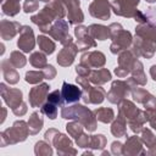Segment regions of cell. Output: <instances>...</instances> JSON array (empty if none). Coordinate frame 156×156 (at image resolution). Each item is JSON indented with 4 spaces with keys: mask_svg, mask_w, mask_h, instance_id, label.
<instances>
[{
    "mask_svg": "<svg viewBox=\"0 0 156 156\" xmlns=\"http://www.w3.org/2000/svg\"><path fill=\"white\" fill-rule=\"evenodd\" d=\"M65 16H66L65 6L57 0H51L37 15H33L30 17V21L39 27V30L41 33H48L50 26L56 20H61Z\"/></svg>",
    "mask_w": 156,
    "mask_h": 156,
    "instance_id": "6da1fadb",
    "label": "cell"
},
{
    "mask_svg": "<svg viewBox=\"0 0 156 156\" xmlns=\"http://www.w3.org/2000/svg\"><path fill=\"white\" fill-rule=\"evenodd\" d=\"M61 117L82 123L88 132H95L98 128V119L94 111L78 102L72 105H63L61 108Z\"/></svg>",
    "mask_w": 156,
    "mask_h": 156,
    "instance_id": "7a4b0ae2",
    "label": "cell"
},
{
    "mask_svg": "<svg viewBox=\"0 0 156 156\" xmlns=\"http://www.w3.org/2000/svg\"><path fill=\"white\" fill-rule=\"evenodd\" d=\"M29 134L30 133H29L28 122H26L23 119H18V121L13 122L12 127L1 132V134H0V139H1L0 145L2 147H5L7 145H15V144L22 143L28 138Z\"/></svg>",
    "mask_w": 156,
    "mask_h": 156,
    "instance_id": "3957f363",
    "label": "cell"
},
{
    "mask_svg": "<svg viewBox=\"0 0 156 156\" xmlns=\"http://www.w3.org/2000/svg\"><path fill=\"white\" fill-rule=\"evenodd\" d=\"M76 82L83 91L82 100L84 101V104L99 105L105 100L106 91L101 85H91V83L89 82L88 78H84V77H80V76H77Z\"/></svg>",
    "mask_w": 156,
    "mask_h": 156,
    "instance_id": "277c9868",
    "label": "cell"
},
{
    "mask_svg": "<svg viewBox=\"0 0 156 156\" xmlns=\"http://www.w3.org/2000/svg\"><path fill=\"white\" fill-rule=\"evenodd\" d=\"M132 88H133V85L130 84V82L128 79L127 80H122V79L113 80L111 83L110 90L106 93V98H107L108 102L117 105L123 99L128 98V95L132 91Z\"/></svg>",
    "mask_w": 156,
    "mask_h": 156,
    "instance_id": "5b68a950",
    "label": "cell"
},
{
    "mask_svg": "<svg viewBox=\"0 0 156 156\" xmlns=\"http://www.w3.org/2000/svg\"><path fill=\"white\" fill-rule=\"evenodd\" d=\"M68 22L63 18L61 20H56L49 28L48 33L49 37H51L52 39H55L56 41H58L60 44L62 45H66V44H69L73 41V38L72 35L68 33Z\"/></svg>",
    "mask_w": 156,
    "mask_h": 156,
    "instance_id": "8992f818",
    "label": "cell"
},
{
    "mask_svg": "<svg viewBox=\"0 0 156 156\" xmlns=\"http://www.w3.org/2000/svg\"><path fill=\"white\" fill-rule=\"evenodd\" d=\"M136 60H138V57L134 55V52L130 50V48L127 50H123L122 52L118 54V58H117L118 66L115 68V74L118 78L127 77L128 74H130V71Z\"/></svg>",
    "mask_w": 156,
    "mask_h": 156,
    "instance_id": "52a82bcc",
    "label": "cell"
},
{
    "mask_svg": "<svg viewBox=\"0 0 156 156\" xmlns=\"http://www.w3.org/2000/svg\"><path fill=\"white\" fill-rule=\"evenodd\" d=\"M140 0H113L111 2V9L115 15L127 17V18H134L136 13L140 11L136 9Z\"/></svg>",
    "mask_w": 156,
    "mask_h": 156,
    "instance_id": "ba28073f",
    "label": "cell"
},
{
    "mask_svg": "<svg viewBox=\"0 0 156 156\" xmlns=\"http://www.w3.org/2000/svg\"><path fill=\"white\" fill-rule=\"evenodd\" d=\"M49 143L55 146L57 155H77V150L73 147V141L67 135L62 134L58 129L55 132Z\"/></svg>",
    "mask_w": 156,
    "mask_h": 156,
    "instance_id": "9c48e42d",
    "label": "cell"
},
{
    "mask_svg": "<svg viewBox=\"0 0 156 156\" xmlns=\"http://www.w3.org/2000/svg\"><path fill=\"white\" fill-rule=\"evenodd\" d=\"M111 45H110V51L115 55L122 52L123 50H127L132 46L133 44V37L130 32L126 29H121L118 33H116L113 37H111Z\"/></svg>",
    "mask_w": 156,
    "mask_h": 156,
    "instance_id": "30bf717a",
    "label": "cell"
},
{
    "mask_svg": "<svg viewBox=\"0 0 156 156\" xmlns=\"http://www.w3.org/2000/svg\"><path fill=\"white\" fill-rule=\"evenodd\" d=\"M74 35L77 38L76 44H77L79 51H85L91 48H96V41L91 37V34L89 32V27L77 24L74 27Z\"/></svg>",
    "mask_w": 156,
    "mask_h": 156,
    "instance_id": "8fae6325",
    "label": "cell"
},
{
    "mask_svg": "<svg viewBox=\"0 0 156 156\" xmlns=\"http://www.w3.org/2000/svg\"><path fill=\"white\" fill-rule=\"evenodd\" d=\"M50 93V85L48 83H39L29 90V105L30 107H41L43 104L46 101L48 95Z\"/></svg>",
    "mask_w": 156,
    "mask_h": 156,
    "instance_id": "7c38bea8",
    "label": "cell"
},
{
    "mask_svg": "<svg viewBox=\"0 0 156 156\" xmlns=\"http://www.w3.org/2000/svg\"><path fill=\"white\" fill-rule=\"evenodd\" d=\"M0 91H1L2 100L11 110L18 107L23 102V93L17 88H9L5 83H1Z\"/></svg>",
    "mask_w": 156,
    "mask_h": 156,
    "instance_id": "4fadbf2b",
    "label": "cell"
},
{
    "mask_svg": "<svg viewBox=\"0 0 156 156\" xmlns=\"http://www.w3.org/2000/svg\"><path fill=\"white\" fill-rule=\"evenodd\" d=\"M60 1L66 11H67V18H68V23L77 26L80 24L84 21V13L80 10V2L79 0H57Z\"/></svg>",
    "mask_w": 156,
    "mask_h": 156,
    "instance_id": "5bb4252c",
    "label": "cell"
},
{
    "mask_svg": "<svg viewBox=\"0 0 156 156\" xmlns=\"http://www.w3.org/2000/svg\"><path fill=\"white\" fill-rule=\"evenodd\" d=\"M17 46L23 52L33 51L35 46V37L34 32L29 26H22L20 30V37L17 40Z\"/></svg>",
    "mask_w": 156,
    "mask_h": 156,
    "instance_id": "9a60e30c",
    "label": "cell"
},
{
    "mask_svg": "<svg viewBox=\"0 0 156 156\" xmlns=\"http://www.w3.org/2000/svg\"><path fill=\"white\" fill-rule=\"evenodd\" d=\"M78 46L76 43H69L63 45V48L58 51L57 56H56V62L58 63V66L61 67H68L74 62V58L78 54Z\"/></svg>",
    "mask_w": 156,
    "mask_h": 156,
    "instance_id": "2e32d148",
    "label": "cell"
},
{
    "mask_svg": "<svg viewBox=\"0 0 156 156\" xmlns=\"http://www.w3.org/2000/svg\"><path fill=\"white\" fill-rule=\"evenodd\" d=\"M111 4L108 0H93L89 5V13L94 18L106 21L111 16Z\"/></svg>",
    "mask_w": 156,
    "mask_h": 156,
    "instance_id": "e0dca14e",
    "label": "cell"
},
{
    "mask_svg": "<svg viewBox=\"0 0 156 156\" xmlns=\"http://www.w3.org/2000/svg\"><path fill=\"white\" fill-rule=\"evenodd\" d=\"M130 95L133 98L134 101H136L138 104L143 105L146 108H154L156 107V96H154L152 94H150L147 90L139 88V85H135L132 88Z\"/></svg>",
    "mask_w": 156,
    "mask_h": 156,
    "instance_id": "ac0fdd59",
    "label": "cell"
},
{
    "mask_svg": "<svg viewBox=\"0 0 156 156\" xmlns=\"http://www.w3.org/2000/svg\"><path fill=\"white\" fill-rule=\"evenodd\" d=\"M80 63H84L90 68H101L106 63V56L104 52L98 50L85 51L80 56Z\"/></svg>",
    "mask_w": 156,
    "mask_h": 156,
    "instance_id": "d6986e66",
    "label": "cell"
},
{
    "mask_svg": "<svg viewBox=\"0 0 156 156\" xmlns=\"http://www.w3.org/2000/svg\"><path fill=\"white\" fill-rule=\"evenodd\" d=\"M61 93H62L65 105H72V104L78 102L83 95V91H82L79 85H74V84H71L67 82L62 83Z\"/></svg>",
    "mask_w": 156,
    "mask_h": 156,
    "instance_id": "ffe728a7",
    "label": "cell"
},
{
    "mask_svg": "<svg viewBox=\"0 0 156 156\" xmlns=\"http://www.w3.org/2000/svg\"><path fill=\"white\" fill-rule=\"evenodd\" d=\"M143 141L140 136L138 135H132L127 136L126 143L123 144V155H145L146 150L143 146Z\"/></svg>",
    "mask_w": 156,
    "mask_h": 156,
    "instance_id": "44dd1931",
    "label": "cell"
},
{
    "mask_svg": "<svg viewBox=\"0 0 156 156\" xmlns=\"http://www.w3.org/2000/svg\"><path fill=\"white\" fill-rule=\"evenodd\" d=\"M21 24L17 21H10V20H1L0 22V35L4 40H11L16 37L17 33L21 30Z\"/></svg>",
    "mask_w": 156,
    "mask_h": 156,
    "instance_id": "7402d4cb",
    "label": "cell"
},
{
    "mask_svg": "<svg viewBox=\"0 0 156 156\" xmlns=\"http://www.w3.org/2000/svg\"><path fill=\"white\" fill-rule=\"evenodd\" d=\"M135 37L156 44V24L146 22L135 27Z\"/></svg>",
    "mask_w": 156,
    "mask_h": 156,
    "instance_id": "603a6c76",
    "label": "cell"
},
{
    "mask_svg": "<svg viewBox=\"0 0 156 156\" xmlns=\"http://www.w3.org/2000/svg\"><path fill=\"white\" fill-rule=\"evenodd\" d=\"M128 80L132 83L133 87H135V85H140V87L146 85L147 79H146V74L144 72L143 62L140 60L135 61V63H134V66L130 71V77L128 78Z\"/></svg>",
    "mask_w": 156,
    "mask_h": 156,
    "instance_id": "cb8c5ba5",
    "label": "cell"
},
{
    "mask_svg": "<svg viewBox=\"0 0 156 156\" xmlns=\"http://www.w3.org/2000/svg\"><path fill=\"white\" fill-rule=\"evenodd\" d=\"M117 106H118V113H121L122 116H124L126 119H127V122L129 119L136 117L141 112V110L138 108L136 105L133 101L128 100V99H123L121 102L117 104Z\"/></svg>",
    "mask_w": 156,
    "mask_h": 156,
    "instance_id": "d4e9b609",
    "label": "cell"
},
{
    "mask_svg": "<svg viewBox=\"0 0 156 156\" xmlns=\"http://www.w3.org/2000/svg\"><path fill=\"white\" fill-rule=\"evenodd\" d=\"M0 67L2 77L9 84H17L20 82V73L17 72V68L9 62V60H1Z\"/></svg>",
    "mask_w": 156,
    "mask_h": 156,
    "instance_id": "484cf974",
    "label": "cell"
},
{
    "mask_svg": "<svg viewBox=\"0 0 156 156\" xmlns=\"http://www.w3.org/2000/svg\"><path fill=\"white\" fill-rule=\"evenodd\" d=\"M111 78H112L111 72L107 68H104V67L91 69V72H90V74L88 77L89 82L91 84H94V85H102V84L110 82Z\"/></svg>",
    "mask_w": 156,
    "mask_h": 156,
    "instance_id": "4316f807",
    "label": "cell"
},
{
    "mask_svg": "<svg viewBox=\"0 0 156 156\" xmlns=\"http://www.w3.org/2000/svg\"><path fill=\"white\" fill-rule=\"evenodd\" d=\"M111 133L116 138L128 136L127 135V119L121 113H118L117 117H115V119L111 122Z\"/></svg>",
    "mask_w": 156,
    "mask_h": 156,
    "instance_id": "83f0119b",
    "label": "cell"
},
{
    "mask_svg": "<svg viewBox=\"0 0 156 156\" xmlns=\"http://www.w3.org/2000/svg\"><path fill=\"white\" fill-rule=\"evenodd\" d=\"M44 126V118L41 111H34L32 112L29 119H28V127H29V133L30 135L38 134Z\"/></svg>",
    "mask_w": 156,
    "mask_h": 156,
    "instance_id": "f1b7e54d",
    "label": "cell"
},
{
    "mask_svg": "<svg viewBox=\"0 0 156 156\" xmlns=\"http://www.w3.org/2000/svg\"><path fill=\"white\" fill-rule=\"evenodd\" d=\"M89 32L91 34V37L94 39L98 40H106V39H111V32L110 28L102 24H98V23H93L89 26Z\"/></svg>",
    "mask_w": 156,
    "mask_h": 156,
    "instance_id": "f546056e",
    "label": "cell"
},
{
    "mask_svg": "<svg viewBox=\"0 0 156 156\" xmlns=\"http://www.w3.org/2000/svg\"><path fill=\"white\" fill-rule=\"evenodd\" d=\"M37 44H38L40 51L45 52L46 55L54 54V51H55V49H56V44H55V41L52 40V38H49V37H46V35H44V34L38 35V38H37Z\"/></svg>",
    "mask_w": 156,
    "mask_h": 156,
    "instance_id": "4dcf8cb0",
    "label": "cell"
},
{
    "mask_svg": "<svg viewBox=\"0 0 156 156\" xmlns=\"http://www.w3.org/2000/svg\"><path fill=\"white\" fill-rule=\"evenodd\" d=\"M94 113L96 119L101 123H111L115 119V111L111 107H96Z\"/></svg>",
    "mask_w": 156,
    "mask_h": 156,
    "instance_id": "1f68e13d",
    "label": "cell"
},
{
    "mask_svg": "<svg viewBox=\"0 0 156 156\" xmlns=\"http://www.w3.org/2000/svg\"><path fill=\"white\" fill-rule=\"evenodd\" d=\"M21 10L20 0H2L1 4V12L6 16L13 17L16 16Z\"/></svg>",
    "mask_w": 156,
    "mask_h": 156,
    "instance_id": "d6a6232c",
    "label": "cell"
},
{
    "mask_svg": "<svg viewBox=\"0 0 156 156\" xmlns=\"http://www.w3.org/2000/svg\"><path fill=\"white\" fill-rule=\"evenodd\" d=\"M145 122H146L145 112L141 110V112H140L136 117H134V118L129 119V121L127 122V124H128V127L130 128V130H132L133 133L139 134V133H141V130H143V128H144Z\"/></svg>",
    "mask_w": 156,
    "mask_h": 156,
    "instance_id": "836d02e7",
    "label": "cell"
},
{
    "mask_svg": "<svg viewBox=\"0 0 156 156\" xmlns=\"http://www.w3.org/2000/svg\"><path fill=\"white\" fill-rule=\"evenodd\" d=\"M29 63L38 69H43L48 65L46 54L43 51H33L29 56Z\"/></svg>",
    "mask_w": 156,
    "mask_h": 156,
    "instance_id": "e575fe53",
    "label": "cell"
},
{
    "mask_svg": "<svg viewBox=\"0 0 156 156\" xmlns=\"http://www.w3.org/2000/svg\"><path fill=\"white\" fill-rule=\"evenodd\" d=\"M34 154L37 156H51L54 154V150L51 147V144L48 143L45 139L44 140H39L35 143L34 146Z\"/></svg>",
    "mask_w": 156,
    "mask_h": 156,
    "instance_id": "d590c367",
    "label": "cell"
},
{
    "mask_svg": "<svg viewBox=\"0 0 156 156\" xmlns=\"http://www.w3.org/2000/svg\"><path fill=\"white\" fill-rule=\"evenodd\" d=\"M9 62L15 67V68H23L27 63V57L18 50H15L10 54V57L7 58Z\"/></svg>",
    "mask_w": 156,
    "mask_h": 156,
    "instance_id": "8d00e7d4",
    "label": "cell"
},
{
    "mask_svg": "<svg viewBox=\"0 0 156 156\" xmlns=\"http://www.w3.org/2000/svg\"><path fill=\"white\" fill-rule=\"evenodd\" d=\"M24 79L29 84H39V83H41L43 79H45V76H44L43 69L27 71L26 72V76H24Z\"/></svg>",
    "mask_w": 156,
    "mask_h": 156,
    "instance_id": "74e56055",
    "label": "cell"
},
{
    "mask_svg": "<svg viewBox=\"0 0 156 156\" xmlns=\"http://www.w3.org/2000/svg\"><path fill=\"white\" fill-rule=\"evenodd\" d=\"M83 129H84V126L82 123L77 122V121H72V122H69V123L66 124V130H67L68 135L72 136V138H74V139L78 138L80 134L84 133Z\"/></svg>",
    "mask_w": 156,
    "mask_h": 156,
    "instance_id": "f35d334b",
    "label": "cell"
},
{
    "mask_svg": "<svg viewBox=\"0 0 156 156\" xmlns=\"http://www.w3.org/2000/svg\"><path fill=\"white\" fill-rule=\"evenodd\" d=\"M140 139H141L143 144H144L147 149H151L152 146L156 145V136H155V134L151 132L150 128H143Z\"/></svg>",
    "mask_w": 156,
    "mask_h": 156,
    "instance_id": "ab89813d",
    "label": "cell"
},
{
    "mask_svg": "<svg viewBox=\"0 0 156 156\" xmlns=\"http://www.w3.org/2000/svg\"><path fill=\"white\" fill-rule=\"evenodd\" d=\"M106 136L104 134H95V135H90V144L89 147L93 150H102L106 146Z\"/></svg>",
    "mask_w": 156,
    "mask_h": 156,
    "instance_id": "60d3db41",
    "label": "cell"
},
{
    "mask_svg": "<svg viewBox=\"0 0 156 156\" xmlns=\"http://www.w3.org/2000/svg\"><path fill=\"white\" fill-rule=\"evenodd\" d=\"M40 111H41L43 115H45L50 119H55L57 117V115H58L57 106L54 105V104H51V102H49V101H45L43 104V106L40 107Z\"/></svg>",
    "mask_w": 156,
    "mask_h": 156,
    "instance_id": "b9f144b4",
    "label": "cell"
},
{
    "mask_svg": "<svg viewBox=\"0 0 156 156\" xmlns=\"http://www.w3.org/2000/svg\"><path fill=\"white\" fill-rule=\"evenodd\" d=\"M46 101H49V102H51V104L56 105L57 107H58V106H63V105H65V101H63V98H62V93H61V90H58V89L50 91V93H49V95H48Z\"/></svg>",
    "mask_w": 156,
    "mask_h": 156,
    "instance_id": "7bdbcfd3",
    "label": "cell"
},
{
    "mask_svg": "<svg viewBox=\"0 0 156 156\" xmlns=\"http://www.w3.org/2000/svg\"><path fill=\"white\" fill-rule=\"evenodd\" d=\"M39 9V0H24L23 11L26 13H32Z\"/></svg>",
    "mask_w": 156,
    "mask_h": 156,
    "instance_id": "ee69618b",
    "label": "cell"
},
{
    "mask_svg": "<svg viewBox=\"0 0 156 156\" xmlns=\"http://www.w3.org/2000/svg\"><path fill=\"white\" fill-rule=\"evenodd\" d=\"M144 112H145L146 121L149 122V124L151 126V128H154L156 130V107H154V108H146V110H144Z\"/></svg>",
    "mask_w": 156,
    "mask_h": 156,
    "instance_id": "f6af8a7d",
    "label": "cell"
},
{
    "mask_svg": "<svg viewBox=\"0 0 156 156\" xmlns=\"http://www.w3.org/2000/svg\"><path fill=\"white\" fill-rule=\"evenodd\" d=\"M91 69L93 68H90L89 66H87L84 63H80V62H79V65L76 66V73H77V76H80V77H84V78H88L89 77Z\"/></svg>",
    "mask_w": 156,
    "mask_h": 156,
    "instance_id": "bcb514c9",
    "label": "cell"
},
{
    "mask_svg": "<svg viewBox=\"0 0 156 156\" xmlns=\"http://www.w3.org/2000/svg\"><path fill=\"white\" fill-rule=\"evenodd\" d=\"M76 144L79 146V147H83V149H87L89 147V144H90V135L83 133L80 134L78 138H76Z\"/></svg>",
    "mask_w": 156,
    "mask_h": 156,
    "instance_id": "7dc6e473",
    "label": "cell"
},
{
    "mask_svg": "<svg viewBox=\"0 0 156 156\" xmlns=\"http://www.w3.org/2000/svg\"><path fill=\"white\" fill-rule=\"evenodd\" d=\"M43 72H44V76H45V79H54L56 77V68L52 66V65H46L44 68H43Z\"/></svg>",
    "mask_w": 156,
    "mask_h": 156,
    "instance_id": "c3c4849f",
    "label": "cell"
},
{
    "mask_svg": "<svg viewBox=\"0 0 156 156\" xmlns=\"http://www.w3.org/2000/svg\"><path fill=\"white\" fill-rule=\"evenodd\" d=\"M111 154L118 156V155H123V144L118 140L113 141L111 144Z\"/></svg>",
    "mask_w": 156,
    "mask_h": 156,
    "instance_id": "681fc988",
    "label": "cell"
},
{
    "mask_svg": "<svg viewBox=\"0 0 156 156\" xmlns=\"http://www.w3.org/2000/svg\"><path fill=\"white\" fill-rule=\"evenodd\" d=\"M145 15H146L149 22L156 24V5H155V6H150V7L146 10Z\"/></svg>",
    "mask_w": 156,
    "mask_h": 156,
    "instance_id": "f907efd6",
    "label": "cell"
},
{
    "mask_svg": "<svg viewBox=\"0 0 156 156\" xmlns=\"http://www.w3.org/2000/svg\"><path fill=\"white\" fill-rule=\"evenodd\" d=\"M27 110H28L27 104L23 101L18 107L13 108V110H12V112H13V115H16V116H18V117H22L23 115H26V113H27Z\"/></svg>",
    "mask_w": 156,
    "mask_h": 156,
    "instance_id": "816d5d0a",
    "label": "cell"
},
{
    "mask_svg": "<svg viewBox=\"0 0 156 156\" xmlns=\"http://www.w3.org/2000/svg\"><path fill=\"white\" fill-rule=\"evenodd\" d=\"M108 28H110V32H111V37H113L116 33H118L121 29H123V27H122V24L121 23H111L110 26H108Z\"/></svg>",
    "mask_w": 156,
    "mask_h": 156,
    "instance_id": "f5cc1de1",
    "label": "cell"
},
{
    "mask_svg": "<svg viewBox=\"0 0 156 156\" xmlns=\"http://www.w3.org/2000/svg\"><path fill=\"white\" fill-rule=\"evenodd\" d=\"M150 76H151V78L156 82V65H152V66L150 67Z\"/></svg>",
    "mask_w": 156,
    "mask_h": 156,
    "instance_id": "db71d44e",
    "label": "cell"
},
{
    "mask_svg": "<svg viewBox=\"0 0 156 156\" xmlns=\"http://www.w3.org/2000/svg\"><path fill=\"white\" fill-rule=\"evenodd\" d=\"M1 111H2V117H1V121H0V123L2 124V123L5 122V118H6V108H5V107H2V108H1Z\"/></svg>",
    "mask_w": 156,
    "mask_h": 156,
    "instance_id": "11a10c76",
    "label": "cell"
},
{
    "mask_svg": "<svg viewBox=\"0 0 156 156\" xmlns=\"http://www.w3.org/2000/svg\"><path fill=\"white\" fill-rule=\"evenodd\" d=\"M101 154H102V155H105V156H106V155H107V156L110 155V152H108V151H102Z\"/></svg>",
    "mask_w": 156,
    "mask_h": 156,
    "instance_id": "9f6ffc18",
    "label": "cell"
},
{
    "mask_svg": "<svg viewBox=\"0 0 156 156\" xmlns=\"http://www.w3.org/2000/svg\"><path fill=\"white\" fill-rule=\"evenodd\" d=\"M146 2H150V4H152V2H156V0H145Z\"/></svg>",
    "mask_w": 156,
    "mask_h": 156,
    "instance_id": "6f0895ef",
    "label": "cell"
},
{
    "mask_svg": "<svg viewBox=\"0 0 156 156\" xmlns=\"http://www.w3.org/2000/svg\"><path fill=\"white\" fill-rule=\"evenodd\" d=\"M39 1H43V2H50L51 0H39Z\"/></svg>",
    "mask_w": 156,
    "mask_h": 156,
    "instance_id": "680465c9",
    "label": "cell"
}]
</instances>
